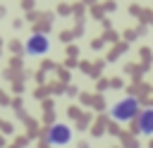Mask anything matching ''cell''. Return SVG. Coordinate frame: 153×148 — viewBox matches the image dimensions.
<instances>
[{
    "label": "cell",
    "instance_id": "obj_3",
    "mask_svg": "<svg viewBox=\"0 0 153 148\" xmlns=\"http://www.w3.org/2000/svg\"><path fill=\"white\" fill-rule=\"evenodd\" d=\"M72 141V129L67 124H53L45 134V143L48 146H67Z\"/></svg>",
    "mask_w": 153,
    "mask_h": 148
},
{
    "label": "cell",
    "instance_id": "obj_2",
    "mask_svg": "<svg viewBox=\"0 0 153 148\" xmlns=\"http://www.w3.org/2000/svg\"><path fill=\"white\" fill-rule=\"evenodd\" d=\"M24 50H26L29 57H41L50 50V38L45 33H31L24 43Z\"/></svg>",
    "mask_w": 153,
    "mask_h": 148
},
{
    "label": "cell",
    "instance_id": "obj_4",
    "mask_svg": "<svg viewBox=\"0 0 153 148\" xmlns=\"http://www.w3.org/2000/svg\"><path fill=\"white\" fill-rule=\"evenodd\" d=\"M136 127L141 136H153V107H143L136 117Z\"/></svg>",
    "mask_w": 153,
    "mask_h": 148
},
{
    "label": "cell",
    "instance_id": "obj_1",
    "mask_svg": "<svg viewBox=\"0 0 153 148\" xmlns=\"http://www.w3.org/2000/svg\"><path fill=\"white\" fill-rule=\"evenodd\" d=\"M139 112H141V105H139L136 98H122L110 107V117L115 122H120V124L131 122L134 117H139Z\"/></svg>",
    "mask_w": 153,
    "mask_h": 148
}]
</instances>
